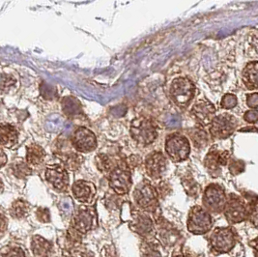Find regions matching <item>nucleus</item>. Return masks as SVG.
I'll return each instance as SVG.
<instances>
[{"instance_id":"obj_9","label":"nucleus","mask_w":258,"mask_h":257,"mask_svg":"<svg viewBox=\"0 0 258 257\" xmlns=\"http://www.w3.org/2000/svg\"><path fill=\"white\" fill-rule=\"evenodd\" d=\"M71 141L73 147L79 152H91L97 147V140L93 132L83 127L75 131Z\"/></svg>"},{"instance_id":"obj_34","label":"nucleus","mask_w":258,"mask_h":257,"mask_svg":"<svg viewBox=\"0 0 258 257\" xmlns=\"http://www.w3.org/2000/svg\"><path fill=\"white\" fill-rule=\"evenodd\" d=\"M3 257H25L24 251L21 248H13Z\"/></svg>"},{"instance_id":"obj_14","label":"nucleus","mask_w":258,"mask_h":257,"mask_svg":"<svg viewBox=\"0 0 258 257\" xmlns=\"http://www.w3.org/2000/svg\"><path fill=\"white\" fill-rule=\"evenodd\" d=\"M225 217L230 222H240L244 221L246 217V209L243 201L236 196H231L226 201Z\"/></svg>"},{"instance_id":"obj_22","label":"nucleus","mask_w":258,"mask_h":257,"mask_svg":"<svg viewBox=\"0 0 258 257\" xmlns=\"http://www.w3.org/2000/svg\"><path fill=\"white\" fill-rule=\"evenodd\" d=\"M61 160L63 162L64 167L67 170L76 171L82 165V162H83V157L78 153L73 152L69 154V155H67V156H65Z\"/></svg>"},{"instance_id":"obj_38","label":"nucleus","mask_w":258,"mask_h":257,"mask_svg":"<svg viewBox=\"0 0 258 257\" xmlns=\"http://www.w3.org/2000/svg\"><path fill=\"white\" fill-rule=\"evenodd\" d=\"M2 189H3V183H2V181L0 180V192L2 191Z\"/></svg>"},{"instance_id":"obj_3","label":"nucleus","mask_w":258,"mask_h":257,"mask_svg":"<svg viewBox=\"0 0 258 257\" xmlns=\"http://www.w3.org/2000/svg\"><path fill=\"white\" fill-rule=\"evenodd\" d=\"M164 149L167 157L173 163H181L186 161L190 152L188 140L181 134L169 135L164 144Z\"/></svg>"},{"instance_id":"obj_28","label":"nucleus","mask_w":258,"mask_h":257,"mask_svg":"<svg viewBox=\"0 0 258 257\" xmlns=\"http://www.w3.org/2000/svg\"><path fill=\"white\" fill-rule=\"evenodd\" d=\"M222 107L224 109H232L237 105V97L233 94H225L222 99Z\"/></svg>"},{"instance_id":"obj_13","label":"nucleus","mask_w":258,"mask_h":257,"mask_svg":"<svg viewBox=\"0 0 258 257\" xmlns=\"http://www.w3.org/2000/svg\"><path fill=\"white\" fill-rule=\"evenodd\" d=\"M96 215L95 211L91 207H82L77 212L74 218V228L79 233H86L93 227Z\"/></svg>"},{"instance_id":"obj_24","label":"nucleus","mask_w":258,"mask_h":257,"mask_svg":"<svg viewBox=\"0 0 258 257\" xmlns=\"http://www.w3.org/2000/svg\"><path fill=\"white\" fill-rule=\"evenodd\" d=\"M28 212H29V205L24 200L15 201L10 210L12 217L17 219H23L24 217H26Z\"/></svg>"},{"instance_id":"obj_23","label":"nucleus","mask_w":258,"mask_h":257,"mask_svg":"<svg viewBox=\"0 0 258 257\" xmlns=\"http://www.w3.org/2000/svg\"><path fill=\"white\" fill-rule=\"evenodd\" d=\"M189 137L196 148H203L208 143V135L202 128H195L190 131Z\"/></svg>"},{"instance_id":"obj_25","label":"nucleus","mask_w":258,"mask_h":257,"mask_svg":"<svg viewBox=\"0 0 258 257\" xmlns=\"http://www.w3.org/2000/svg\"><path fill=\"white\" fill-rule=\"evenodd\" d=\"M119 164V163H118ZM118 164H114L111 158L107 157L105 154H99L96 157V164L98 168L103 172H110Z\"/></svg>"},{"instance_id":"obj_36","label":"nucleus","mask_w":258,"mask_h":257,"mask_svg":"<svg viewBox=\"0 0 258 257\" xmlns=\"http://www.w3.org/2000/svg\"><path fill=\"white\" fill-rule=\"evenodd\" d=\"M7 161H8V159H7L6 154L3 151V149L0 148V168H2L5 164H7Z\"/></svg>"},{"instance_id":"obj_10","label":"nucleus","mask_w":258,"mask_h":257,"mask_svg":"<svg viewBox=\"0 0 258 257\" xmlns=\"http://www.w3.org/2000/svg\"><path fill=\"white\" fill-rule=\"evenodd\" d=\"M46 179L52 187L61 191H65L69 187L70 179L68 170L64 167L63 164L47 165Z\"/></svg>"},{"instance_id":"obj_37","label":"nucleus","mask_w":258,"mask_h":257,"mask_svg":"<svg viewBox=\"0 0 258 257\" xmlns=\"http://www.w3.org/2000/svg\"><path fill=\"white\" fill-rule=\"evenodd\" d=\"M6 226H7V220L4 216L0 215V232L1 231H4L6 229Z\"/></svg>"},{"instance_id":"obj_35","label":"nucleus","mask_w":258,"mask_h":257,"mask_svg":"<svg viewBox=\"0 0 258 257\" xmlns=\"http://www.w3.org/2000/svg\"><path fill=\"white\" fill-rule=\"evenodd\" d=\"M251 219L253 220V222L258 225V202L252 207Z\"/></svg>"},{"instance_id":"obj_15","label":"nucleus","mask_w":258,"mask_h":257,"mask_svg":"<svg viewBox=\"0 0 258 257\" xmlns=\"http://www.w3.org/2000/svg\"><path fill=\"white\" fill-rule=\"evenodd\" d=\"M228 159H229V153L227 151L220 152L217 148H214L207 154L204 160V164L208 169V171L211 172L213 175H215L216 173L221 172L222 166L227 164Z\"/></svg>"},{"instance_id":"obj_6","label":"nucleus","mask_w":258,"mask_h":257,"mask_svg":"<svg viewBox=\"0 0 258 257\" xmlns=\"http://www.w3.org/2000/svg\"><path fill=\"white\" fill-rule=\"evenodd\" d=\"M212 222L210 214L200 206L194 207L189 214L188 219V229L195 234L206 233L211 229Z\"/></svg>"},{"instance_id":"obj_29","label":"nucleus","mask_w":258,"mask_h":257,"mask_svg":"<svg viewBox=\"0 0 258 257\" xmlns=\"http://www.w3.org/2000/svg\"><path fill=\"white\" fill-rule=\"evenodd\" d=\"M244 169H245V165L243 164V162H241V161H233L232 163H230V164H229V171L234 175H237V174L243 172Z\"/></svg>"},{"instance_id":"obj_11","label":"nucleus","mask_w":258,"mask_h":257,"mask_svg":"<svg viewBox=\"0 0 258 257\" xmlns=\"http://www.w3.org/2000/svg\"><path fill=\"white\" fill-rule=\"evenodd\" d=\"M166 167L167 160L162 152L155 151L149 154L145 159L146 172L153 179H158L164 175Z\"/></svg>"},{"instance_id":"obj_1","label":"nucleus","mask_w":258,"mask_h":257,"mask_svg":"<svg viewBox=\"0 0 258 257\" xmlns=\"http://www.w3.org/2000/svg\"><path fill=\"white\" fill-rule=\"evenodd\" d=\"M131 136L133 140L142 146L153 143L158 137L157 125L151 119L146 117H138L131 123Z\"/></svg>"},{"instance_id":"obj_2","label":"nucleus","mask_w":258,"mask_h":257,"mask_svg":"<svg viewBox=\"0 0 258 257\" xmlns=\"http://www.w3.org/2000/svg\"><path fill=\"white\" fill-rule=\"evenodd\" d=\"M195 83L187 78H177L171 82L169 95L172 102L179 107H186L196 95Z\"/></svg>"},{"instance_id":"obj_4","label":"nucleus","mask_w":258,"mask_h":257,"mask_svg":"<svg viewBox=\"0 0 258 257\" xmlns=\"http://www.w3.org/2000/svg\"><path fill=\"white\" fill-rule=\"evenodd\" d=\"M238 126V120L231 114L223 113L215 116L210 127V135L215 140H225L229 138Z\"/></svg>"},{"instance_id":"obj_32","label":"nucleus","mask_w":258,"mask_h":257,"mask_svg":"<svg viewBox=\"0 0 258 257\" xmlns=\"http://www.w3.org/2000/svg\"><path fill=\"white\" fill-rule=\"evenodd\" d=\"M244 119L247 123H255L258 121V110L257 109H249L245 112Z\"/></svg>"},{"instance_id":"obj_8","label":"nucleus","mask_w":258,"mask_h":257,"mask_svg":"<svg viewBox=\"0 0 258 257\" xmlns=\"http://www.w3.org/2000/svg\"><path fill=\"white\" fill-rule=\"evenodd\" d=\"M226 201L227 199L224 189L220 185L213 184L206 187L203 197V203L208 210L221 212L224 209Z\"/></svg>"},{"instance_id":"obj_21","label":"nucleus","mask_w":258,"mask_h":257,"mask_svg":"<svg viewBox=\"0 0 258 257\" xmlns=\"http://www.w3.org/2000/svg\"><path fill=\"white\" fill-rule=\"evenodd\" d=\"M31 246L34 254L38 257H47L51 251V244L40 236L33 238Z\"/></svg>"},{"instance_id":"obj_12","label":"nucleus","mask_w":258,"mask_h":257,"mask_svg":"<svg viewBox=\"0 0 258 257\" xmlns=\"http://www.w3.org/2000/svg\"><path fill=\"white\" fill-rule=\"evenodd\" d=\"M191 115L201 126H208L212 123L216 114L215 105L207 100H200L192 106Z\"/></svg>"},{"instance_id":"obj_27","label":"nucleus","mask_w":258,"mask_h":257,"mask_svg":"<svg viewBox=\"0 0 258 257\" xmlns=\"http://www.w3.org/2000/svg\"><path fill=\"white\" fill-rule=\"evenodd\" d=\"M151 221L146 216L140 215L137 218V221L135 222V226L141 231V232H146L149 231L151 228Z\"/></svg>"},{"instance_id":"obj_20","label":"nucleus","mask_w":258,"mask_h":257,"mask_svg":"<svg viewBox=\"0 0 258 257\" xmlns=\"http://www.w3.org/2000/svg\"><path fill=\"white\" fill-rule=\"evenodd\" d=\"M26 161L27 164L31 165H38L41 164L45 158H46V152L43 147H41L38 144H31L26 149Z\"/></svg>"},{"instance_id":"obj_17","label":"nucleus","mask_w":258,"mask_h":257,"mask_svg":"<svg viewBox=\"0 0 258 257\" xmlns=\"http://www.w3.org/2000/svg\"><path fill=\"white\" fill-rule=\"evenodd\" d=\"M73 196L81 203L89 204L92 202L96 194V187L90 182L80 180L74 184L72 187Z\"/></svg>"},{"instance_id":"obj_30","label":"nucleus","mask_w":258,"mask_h":257,"mask_svg":"<svg viewBox=\"0 0 258 257\" xmlns=\"http://www.w3.org/2000/svg\"><path fill=\"white\" fill-rule=\"evenodd\" d=\"M246 105L250 109L258 108V93L248 94L246 96Z\"/></svg>"},{"instance_id":"obj_19","label":"nucleus","mask_w":258,"mask_h":257,"mask_svg":"<svg viewBox=\"0 0 258 257\" xmlns=\"http://www.w3.org/2000/svg\"><path fill=\"white\" fill-rule=\"evenodd\" d=\"M243 82L249 90L258 89V61L246 64L243 70Z\"/></svg>"},{"instance_id":"obj_31","label":"nucleus","mask_w":258,"mask_h":257,"mask_svg":"<svg viewBox=\"0 0 258 257\" xmlns=\"http://www.w3.org/2000/svg\"><path fill=\"white\" fill-rule=\"evenodd\" d=\"M16 83V81L13 79L12 77L10 76H6L5 78H2V81H1V89L3 91H7L9 90L11 87H13Z\"/></svg>"},{"instance_id":"obj_7","label":"nucleus","mask_w":258,"mask_h":257,"mask_svg":"<svg viewBox=\"0 0 258 257\" xmlns=\"http://www.w3.org/2000/svg\"><path fill=\"white\" fill-rule=\"evenodd\" d=\"M134 199L144 210H154L158 204L157 191L150 183L143 181L134 191Z\"/></svg>"},{"instance_id":"obj_33","label":"nucleus","mask_w":258,"mask_h":257,"mask_svg":"<svg viewBox=\"0 0 258 257\" xmlns=\"http://www.w3.org/2000/svg\"><path fill=\"white\" fill-rule=\"evenodd\" d=\"M38 219L43 222H49V212L45 208H40L37 211Z\"/></svg>"},{"instance_id":"obj_18","label":"nucleus","mask_w":258,"mask_h":257,"mask_svg":"<svg viewBox=\"0 0 258 257\" xmlns=\"http://www.w3.org/2000/svg\"><path fill=\"white\" fill-rule=\"evenodd\" d=\"M19 140V133L15 126L7 123L0 124V145L12 148Z\"/></svg>"},{"instance_id":"obj_26","label":"nucleus","mask_w":258,"mask_h":257,"mask_svg":"<svg viewBox=\"0 0 258 257\" xmlns=\"http://www.w3.org/2000/svg\"><path fill=\"white\" fill-rule=\"evenodd\" d=\"M12 171L14 175L20 179H23L26 176L31 174V168L29 164L24 163L23 161L15 162V164H13Z\"/></svg>"},{"instance_id":"obj_16","label":"nucleus","mask_w":258,"mask_h":257,"mask_svg":"<svg viewBox=\"0 0 258 257\" xmlns=\"http://www.w3.org/2000/svg\"><path fill=\"white\" fill-rule=\"evenodd\" d=\"M213 246L220 251L230 250L235 245L234 234L228 228L217 229L211 238Z\"/></svg>"},{"instance_id":"obj_5","label":"nucleus","mask_w":258,"mask_h":257,"mask_svg":"<svg viewBox=\"0 0 258 257\" xmlns=\"http://www.w3.org/2000/svg\"><path fill=\"white\" fill-rule=\"evenodd\" d=\"M109 185L118 195H126L132 186L129 167L126 163L118 164L109 172Z\"/></svg>"}]
</instances>
